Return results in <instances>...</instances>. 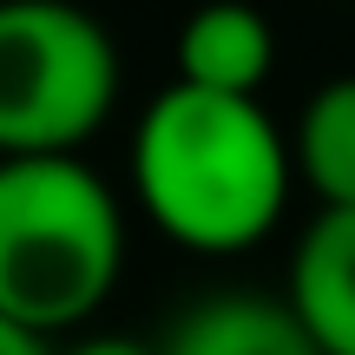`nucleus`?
<instances>
[{"mask_svg": "<svg viewBox=\"0 0 355 355\" xmlns=\"http://www.w3.org/2000/svg\"><path fill=\"white\" fill-rule=\"evenodd\" d=\"M290 139L257 92L165 86L132 132V191L171 243L237 257L277 230L290 204Z\"/></svg>", "mask_w": 355, "mask_h": 355, "instance_id": "obj_1", "label": "nucleus"}, {"mask_svg": "<svg viewBox=\"0 0 355 355\" xmlns=\"http://www.w3.org/2000/svg\"><path fill=\"white\" fill-rule=\"evenodd\" d=\"M119 270L125 217L86 158H0V316L53 343L112 296Z\"/></svg>", "mask_w": 355, "mask_h": 355, "instance_id": "obj_2", "label": "nucleus"}, {"mask_svg": "<svg viewBox=\"0 0 355 355\" xmlns=\"http://www.w3.org/2000/svg\"><path fill=\"white\" fill-rule=\"evenodd\" d=\"M112 99L119 46L79 0H0V158L79 152Z\"/></svg>", "mask_w": 355, "mask_h": 355, "instance_id": "obj_3", "label": "nucleus"}, {"mask_svg": "<svg viewBox=\"0 0 355 355\" xmlns=\"http://www.w3.org/2000/svg\"><path fill=\"white\" fill-rule=\"evenodd\" d=\"M158 355H322V343L309 336L290 296L277 303L263 290H211L178 309Z\"/></svg>", "mask_w": 355, "mask_h": 355, "instance_id": "obj_4", "label": "nucleus"}, {"mask_svg": "<svg viewBox=\"0 0 355 355\" xmlns=\"http://www.w3.org/2000/svg\"><path fill=\"white\" fill-rule=\"evenodd\" d=\"M283 296L309 322L322 355H355V204H322L290 257Z\"/></svg>", "mask_w": 355, "mask_h": 355, "instance_id": "obj_5", "label": "nucleus"}, {"mask_svg": "<svg viewBox=\"0 0 355 355\" xmlns=\"http://www.w3.org/2000/svg\"><path fill=\"white\" fill-rule=\"evenodd\" d=\"M277 66V33L250 0H204L178 26V79L204 92H257Z\"/></svg>", "mask_w": 355, "mask_h": 355, "instance_id": "obj_6", "label": "nucleus"}, {"mask_svg": "<svg viewBox=\"0 0 355 355\" xmlns=\"http://www.w3.org/2000/svg\"><path fill=\"white\" fill-rule=\"evenodd\" d=\"M296 178L322 204H355V73L329 79L290 132Z\"/></svg>", "mask_w": 355, "mask_h": 355, "instance_id": "obj_7", "label": "nucleus"}, {"mask_svg": "<svg viewBox=\"0 0 355 355\" xmlns=\"http://www.w3.org/2000/svg\"><path fill=\"white\" fill-rule=\"evenodd\" d=\"M60 355H158L152 343H139V336H86V343L60 349Z\"/></svg>", "mask_w": 355, "mask_h": 355, "instance_id": "obj_8", "label": "nucleus"}, {"mask_svg": "<svg viewBox=\"0 0 355 355\" xmlns=\"http://www.w3.org/2000/svg\"><path fill=\"white\" fill-rule=\"evenodd\" d=\"M0 355H53V349H46V336H33V329L0 316Z\"/></svg>", "mask_w": 355, "mask_h": 355, "instance_id": "obj_9", "label": "nucleus"}]
</instances>
